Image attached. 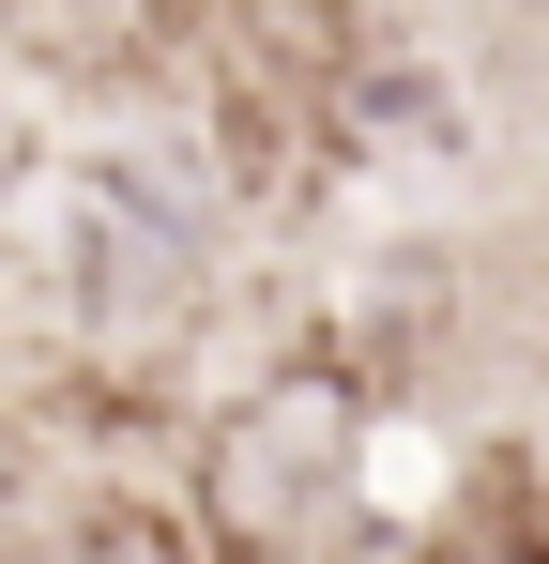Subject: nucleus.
Returning <instances> with one entry per match:
<instances>
[{"instance_id":"nucleus-1","label":"nucleus","mask_w":549,"mask_h":564,"mask_svg":"<svg viewBox=\"0 0 549 564\" xmlns=\"http://www.w3.org/2000/svg\"><path fill=\"white\" fill-rule=\"evenodd\" d=\"M214 534L229 550H305L336 503H352V397L336 381H274L214 427Z\"/></svg>"},{"instance_id":"nucleus-2","label":"nucleus","mask_w":549,"mask_h":564,"mask_svg":"<svg viewBox=\"0 0 549 564\" xmlns=\"http://www.w3.org/2000/svg\"><path fill=\"white\" fill-rule=\"evenodd\" d=\"M0 564H198L169 519H138V503H92L62 534H0Z\"/></svg>"},{"instance_id":"nucleus-3","label":"nucleus","mask_w":549,"mask_h":564,"mask_svg":"<svg viewBox=\"0 0 549 564\" xmlns=\"http://www.w3.org/2000/svg\"><path fill=\"white\" fill-rule=\"evenodd\" d=\"M0 15H15L31 46H62V62H92V46H122V31H138V0H0Z\"/></svg>"}]
</instances>
